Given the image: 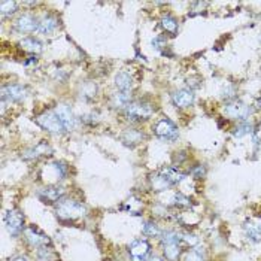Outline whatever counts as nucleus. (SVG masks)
Wrapping results in <instances>:
<instances>
[{
    "instance_id": "11",
    "label": "nucleus",
    "mask_w": 261,
    "mask_h": 261,
    "mask_svg": "<svg viewBox=\"0 0 261 261\" xmlns=\"http://www.w3.org/2000/svg\"><path fill=\"white\" fill-rule=\"evenodd\" d=\"M149 249H151V246H149L148 240H145V239L134 240L129 246V252H130L133 261H145L149 254Z\"/></svg>"
},
{
    "instance_id": "21",
    "label": "nucleus",
    "mask_w": 261,
    "mask_h": 261,
    "mask_svg": "<svg viewBox=\"0 0 261 261\" xmlns=\"http://www.w3.org/2000/svg\"><path fill=\"white\" fill-rule=\"evenodd\" d=\"M245 233L252 242H261V226L254 224V223H246Z\"/></svg>"
},
{
    "instance_id": "29",
    "label": "nucleus",
    "mask_w": 261,
    "mask_h": 261,
    "mask_svg": "<svg viewBox=\"0 0 261 261\" xmlns=\"http://www.w3.org/2000/svg\"><path fill=\"white\" fill-rule=\"evenodd\" d=\"M181 242H184L185 245H190V246H196V245L198 243V239H197L194 234H188V233H185V234L181 236Z\"/></svg>"
},
{
    "instance_id": "28",
    "label": "nucleus",
    "mask_w": 261,
    "mask_h": 261,
    "mask_svg": "<svg viewBox=\"0 0 261 261\" xmlns=\"http://www.w3.org/2000/svg\"><path fill=\"white\" fill-rule=\"evenodd\" d=\"M185 261H204V254L201 249L196 248V249H191L187 257H185Z\"/></svg>"
},
{
    "instance_id": "34",
    "label": "nucleus",
    "mask_w": 261,
    "mask_h": 261,
    "mask_svg": "<svg viewBox=\"0 0 261 261\" xmlns=\"http://www.w3.org/2000/svg\"><path fill=\"white\" fill-rule=\"evenodd\" d=\"M145 261H162V258H159V257H155V255H151V257H148Z\"/></svg>"
},
{
    "instance_id": "14",
    "label": "nucleus",
    "mask_w": 261,
    "mask_h": 261,
    "mask_svg": "<svg viewBox=\"0 0 261 261\" xmlns=\"http://www.w3.org/2000/svg\"><path fill=\"white\" fill-rule=\"evenodd\" d=\"M172 100L175 103V106H178V108H188L194 101V93H193V90L182 88V90L175 91V94L172 96Z\"/></svg>"
},
{
    "instance_id": "20",
    "label": "nucleus",
    "mask_w": 261,
    "mask_h": 261,
    "mask_svg": "<svg viewBox=\"0 0 261 261\" xmlns=\"http://www.w3.org/2000/svg\"><path fill=\"white\" fill-rule=\"evenodd\" d=\"M115 85L118 91H130L131 90V76L127 72H120L115 76Z\"/></svg>"
},
{
    "instance_id": "31",
    "label": "nucleus",
    "mask_w": 261,
    "mask_h": 261,
    "mask_svg": "<svg viewBox=\"0 0 261 261\" xmlns=\"http://www.w3.org/2000/svg\"><path fill=\"white\" fill-rule=\"evenodd\" d=\"M152 45H154V48H162V45H163V39L162 37H155L154 40H152Z\"/></svg>"
},
{
    "instance_id": "30",
    "label": "nucleus",
    "mask_w": 261,
    "mask_h": 261,
    "mask_svg": "<svg viewBox=\"0 0 261 261\" xmlns=\"http://www.w3.org/2000/svg\"><path fill=\"white\" fill-rule=\"evenodd\" d=\"M51 249H48L46 246H42V248H39V251H37V260L39 261H48L49 258H51Z\"/></svg>"
},
{
    "instance_id": "6",
    "label": "nucleus",
    "mask_w": 261,
    "mask_h": 261,
    "mask_svg": "<svg viewBox=\"0 0 261 261\" xmlns=\"http://www.w3.org/2000/svg\"><path fill=\"white\" fill-rule=\"evenodd\" d=\"M224 112H226V115H228L230 118L245 121V120L252 114V109L248 106V104H245L243 101L233 100V101H228V103L226 104Z\"/></svg>"
},
{
    "instance_id": "35",
    "label": "nucleus",
    "mask_w": 261,
    "mask_h": 261,
    "mask_svg": "<svg viewBox=\"0 0 261 261\" xmlns=\"http://www.w3.org/2000/svg\"><path fill=\"white\" fill-rule=\"evenodd\" d=\"M255 106H257L258 109H261V97H260V98L257 100V103H255Z\"/></svg>"
},
{
    "instance_id": "17",
    "label": "nucleus",
    "mask_w": 261,
    "mask_h": 261,
    "mask_svg": "<svg viewBox=\"0 0 261 261\" xmlns=\"http://www.w3.org/2000/svg\"><path fill=\"white\" fill-rule=\"evenodd\" d=\"M66 176V167L62 163H52L48 164L43 170V178H51L54 181H62Z\"/></svg>"
},
{
    "instance_id": "18",
    "label": "nucleus",
    "mask_w": 261,
    "mask_h": 261,
    "mask_svg": "<svg viewBox=\"0 0 261 261\" xmlns=\"http://www.w3.org/2000/svg\"><path fill=\"white\" fill-rule=\"evenodd\" d=\"M59 27V21L56 17H52V15H46L43 17L40 21H39V27H37V32L43 33V34H49L52 32H56Z\"/></svg>"
},
{
    "instance_id": "9",
    "label": "nucleus",
    "mask_w": 261,
    "mask_h": 261,
    "mask_svg": "<svg viewBox=\"0 0 261 261\" xmlns=\"http://www.w3.org/2000/svg\"><path fill=\"white\" fill-rule=\"evenodd\" d=\"M39 27V21L36 20V17L30 15V14H24L21 15L17 21H15V32L21 33V34H29L33 33L34 30H37Z\"/></svg>"
},
{
    "instance_id": "15",
    "label": "nucleus",
    "mask_w": 261,
    "mask_h": 261,
    "mask_svg": "<svg viewBox=\"0 0 261 261\" xmlns=\"http://www.w3.org/2000/svg\"><path fill=\"white\" fill-rule=\"evenodd\" d=\"M54 112L59 115V118L62 120L63 126L66 130H72L75 126V117L72 114V109L67 106V104H59V106L54 109Z\"/></svg>"
},
{
    "instance_id": "27",
    "label": "nucleus",
    "mask_w": 261,
    "mask_h": 261,
    "mask_svg": "<svg viewBox=\"0 0 261 261\" xmlns=\"http://www.w3.org/2000/svg\"><path fill=\"white\" fill-rule=\"evenodd\" d=\"M249 133H252V124H251V123H246V121H243L242 124H239V126L234 129V131H233L234 137H242V136L249 134Z\"/></svg>"
},
{
    "instance_id": "8",
    "label": "nucleus",
    "mask_w": 261,
    "mask_h": 261,
    "mask_svg": "<svg viewBox=\"0 0 261 261\" xmlns=\"http://www.w3.org/2000/svg\"><path fill=\"white\" fill-rule=\"evenodd\" d=\"M6 230L11 236H18L24 228V215L18 211V209H12L5 217Z\"/></svg>"
},
{
    "instance_id": "4",
    "label": "nucleus",
    "mask_w": 261,
    "mask_h": 261,
    "mask_svg": "<svg viewBox=\"0 0 261 261\" xmlns=\"http://www.w3.org/2000/svg\"><path fill=\"white\" fill-rule=\"evenodd\" d=\"M154 109L146 101H130L126 106V117L131 121H145L151 118Z\"/></svg>"
},
{
    "instance_id": "23",
    "label": "nucleus",
    "mask_w": 261,
    "mask_h": 261,
    "mask_svg": "<svg viewBox=\"0 0 261 261\" xmlns=\"http://www.w3.org/2000/svg\"><path fill=\"white\" fill-rule=\"evenodd\" d=\"M129 103H130V91H118L112 97V104L115 108L127 106Z\"/></svg>"
},
{
    "instance_id": "32",
    "label": "nucleus",
    "mask_w": 261,
    "mask_h": 261,
    "mask_svg": "<svg viewBox=\"0 0 261 261\" xmlns=\"http://www.w3.org/2000/svg\"><path fill=\"white\" fill-rule=\"evenodd\" d=\"M193 175H194L196 178H201V176L204 175V170H201V166H200V167H197L196 170H193Z\"/></svg>"
},
{
    "instance_id": "22",
    "label": "nucleus",
    "mask_w": 261,
    "mask_h": 261,
    "mask_svg": "<svg viewBox=\"0 0 261 261\" xmlns=\"http://www.w3.org/2000/svg\"><path fill=\"white\" fill-rule=\"evenodd\" d=\"M20 45L23 49H26L29 52H40L42 51V43L34 37H24Z\"/></svg>"
},
{
    "instance_id": "19",
    "label": "nucleus",
    "mask_w": 261,
    "mask_h": 261,
    "mask_svg": "<svg viewBox=\"0 0 261 261\" xmlns=\"http://www.w3.org/2000/svg\"><path fill=\"white\" fill-rule=\"evenodd\" d=\"M143 133L140 130H136V129H129L124 131L123 134V142L124 145L127 146H136L137 143H140L143 140Z\"/></svg>"
},
{
    "instance_id": "10",
    "label": "nucleus",
    "mask_w": 261,
    "mask_h": 261,
    "mask_svg": "<svg viewBox=\"0 0 261 261\" xmlns=\"http://www.w3.org/2000/svg\"><path fill=\"white\" fill-rule=\"evenodd\" d=\"M24 236H26V240L32 245V246H36V248H42V246H46L49 245V239L46 234H43L39 228H36L34 226H30L24 230Z\"/></svg>"
},
{
    "instance_id": "7",
    "label": "nucleus",
    "mask_w": 261,
    "mask_h": 261,
    "mask_svg": "<svg viewBox=\"0 0 261 261\" xmlns=\"http://www.w3.org/2000/svg\"><path fill=\"white\" fill-rule=\"evenodd\" d=\"M154 131L155 134L164 139V140H169V142H173L178 139L179 136V131H178V127L170 121V120H160L159 123H157L154 126Z\"/></svg>"
},
{
    "instance_id": "25",
    "label": "nucleus",
    "mask_w": 261,
    "mask_h": 261,
    "mask_svg": "<svg viewBox=\"0 0 261 261\" xmlns=\"http://www.w3.org/2000/svg\"><path fill=\"white\" fill-rule=\"evenodd\" d=\"M143 234L145 236H148V237H159V236H162L163 233H162V230L159 228V226L157 224H154V223H151V221H146L145 224H143Z\"/></svg>"
},
{
    "instance_id": "1",
    "label": "nucleus",
    "mask_w": 261,
    "mask_h": 261,
    "mask_svg": "<svg viewBox=\"0 0 261 261\" xmlns=\"http://www.w3.org/2000/svg\"><path fill=\"white\" fill-rule=\"evenodd\" d=\"M57 217L63 221H75L78 218H82L87 212V207L76 201V200H70V198H62L57 203L56 207Z\"/></svg>"
},
{
    "instance_id": "24",
    "label": "nucleus",
    "mask_w": 261,
    "mask_h": 261,
    "mask_svg": "<svg viewBox=\"0 0 261 261\" xmlns=\"http://www.w3.org/2000/svg\"><path fill=\"white\" fill-rule=\"evenodd\" d=\"M162 26H163V29H164L167 33H170V34H176V33H178V21H176L173 17H170V15L163 17Z\"/></svg>"
},
{
    "instance_id": "5",
    "label": "nucleus",
    "mask_w": 261,
    "mask_h": 261,
    "mask_svg": "<svg viewBox=\"0 0 261 261\" xmlns=\"http://www.w3.org/2000/svg\"><path fill=\"white\" fill-rule=\"evenodd\" d=\"M36 123L46 131L52 133V134H59L63 133L66 129L62 123V120L59 118V115L54 111H49V112H43L39 117H36Z\"/></svg>"
},
{
    "instance_id": "26",
    "label": "nucleus",
    "mask_w": 261,
    "mask_h": 261,
    "mask_svg": "<svg viewBox=\"0 0 261 261\" xmlns=\"http://www.w3.org/2000/svg\"><path fill=\"white\" fill-rule=\"evenodd\" d=\"M17 6H18V3L11 2V0H3V2H0V12H2V17L12 15L17 11Z\"/></svg>"
},
{
    "instance_id": "13",
    "label": "nucleus",
    "mask_w": 261,
    "mask_h": 261,
    "mask_svg": "<svg viewBox=\"0 0 261 261\" xmlns=\"http://www.w3.org/2000/svg\"><path fill=\"white\" fill-rule=\"evenodd\" d=\"M37 196L45 203H56V201L62 200V197L65 196V190L62 187L49 185V187H45V188L39 190Z\"/></svg>"
},
{
    "instance_id": "3",
    "label": "nucleus",
    "mask_w": 261,
    "mask_h": 261,
    "mask_svg": "<svg viewBox=\"0 0 261 261\" xmlns=\"http://www.w3.org/2000/svg\"><path fill=\"white\" fill-rule=\"evenodd\" d=\"M181 236L175 231H164L162 234V245L164 257L169 261H176L181 255Z\"/></svg>"
},
{
    "instance_id": "12",
    "label": "nucleus",
    "mask_w": 261,
    "mask_h": 261,
    "mask_svg": "<svg viewBox=\"0 0 261 261\" xmlns=\"http://www.w3.org/2000/svg\"><path fill=\"white\" fill-rule=\"evenodd\" d=\"M26 87L20 85V84H9V85H3L2 88V98L8 100V101H20L26 97Z\"/></svg>"
},
{
    "instance_id": "16",
    "label": "nucleus",
    "mask_w": 261,
    "mask_h": 261,
    "mask_svg": "<svg viewBox=\"0 0 261 261\" xmlns=\"http://www.w3.org/2000/svg\"><path fill=\"white\" fill-rule=\"evenodd\" d=\"M51 152H52V149H51V146H49L48 143L39 142L37 145H34L33 148H30V149H27V151L24 152L23 159H26V160H33V159H39V157H42V155H49Z\"/></svg>"
},
{
    "instance_id": "33",
    "label": "nucleus",
    "mask_w": 261,
    "mask_h": 261,
    "mask_svg": "<svg viewBox=\"0 0 261 261\" xmlns=\"http://www.w3.org/2000/svg\"><path fill=\"white\" fill-rule=\"evenodd\" d=\"M9 261H29V260H27V257H24V255H15V257L9 258Z\"/></svg>"
},
{
    "instance_id": "2",
    "label": "nucleus",
    "mask_w": 261,
    "mask_h": 261,
    "mask_svg": "<svg viewBox=\"0 0 261 261\" xmlns=\"http://www.w3.org/2000/svg\"><path fill=\"white\" fill-rule=\"evenodd\" d=\"M184 179V175L175 169H163L159 173L151 176V185L155 191H167L170 187L179 184Z\"/></svg>"
}]
</instances>
